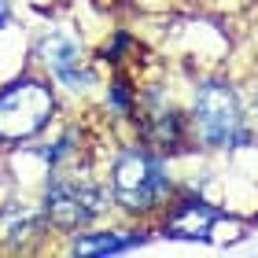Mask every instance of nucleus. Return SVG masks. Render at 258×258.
Returning <instances> with one entry per match:
<instances>
[{"mask_svg":"<svg viewBox=\"0 0 258 258\" xmlns=\"http://www.w3.org/2000/svg\"><path fill=\"white\" fill-rule=\"evenodd\" d=\"M173 162L177 159L140 144L125 129V140L111 148L107 173H103L114 199V214L122 221H151L155 225V218L181 192V177L173 173Z\"/></svg>","mask_w":258,"mask_h":258,"instance_id":"obj_1","label":"nucleus"},{"mask_svg":"<svg viewBox=\"0 0 258 258\" xmlns=\"http://www.w3.org/2000/svg\"><path fill=\"white\" fill-rule=\"evenodd\" d=\"M184 114L192 144L203 155H240L258 144V133L243 114L240 85L221 70H203L192 78Z\"/></svg>","mask_w":258,"mask_h":258,"instance_id":"obj_2","label":"nucleus"},{"mask_svg":"<svg viewBox=\"0 0 258 258\" xmlns=\"http://www.w3.org/2000/svg\"><path fill=\"white\" fill-rule=\"evenodd\" d=\"M37 203L55 236H70L78 229L100 225L114 214V199L107 181L96 173V162H78L67 170H52L37 184Z\"/></svg>","mask_w":258,"mask_h":258,"instance_id":"obj_3","label":"nucleus"},{"mask_svg":"<svg viewBox=\"0 0 258 258\" xmlns=\"http://www.w3.org/2000/svg\"><path fill=\"white\" fill-rule=\"evenodd\" d=\"M59 122V89L37 67H19L0 81V151L30 144Z\"/></svg>","mask_w":258,"mask_h":258,"instance_id":"obj_4","label":"nucleus"},{"mask_svg":"<svg viewBox=\"0 0 258 258\" xmlns=\"http://www.w3.org/2000/svg\"><path fill=\"white\" fill-rule=\"evenodd\" d=\"M129 133L140 144L155 148L170 159H184L196 151L184 103L177 100V92L166 78H148V81L140 78V100H137V114H133Z\"/></svg>","mask_w":258,"mask_h":258,"instance_id":"obj_5","label":"nucleus"},{"mask_svg":"<svg viewBox=\"0 0 258 258\" xmlns=\"http://www.w3.org/2000/svg\"><path fill=\"white\" fill-rule=\"evenodd\" d=\"M30 55H33V67L41 74H48L55 81V89H63L67 96L74 100H89L92 92L100 89V70L96 59L89 55L85 41H81L78 30H67V26H48L41 30L30 44Z\"/></svg>","mask_w":258,"mask_h":258,"instance_id":"obj_6","label":"nucleus"},{"mask_svg":"<svg viewBox=\"0 0 258 258\" xmlns=\"http://www.w3.org/2000/svg\"><path fill=\"white\" fill-rule=\"evenodd\" d=\"M221 218H225V207L214 196L181 188L170 199V207L155 218V236L181 240V243H210L214 247V232Z\"/></svg>","mask_w":258,"mask_h":258,"instance_id":"obj_7","label":"nucleus"},{"mask_svg":"<svg viewBox=\"0 0 258 258\" xmlns=\"http://www.w3.org/2000/svg\"><path fill=\"white\" fill-rule=\"evenodd\" d=\"M63 251L67 254H78V258H107V254H129V251H140L155 240V225L151 221H125V225H89V229H78L63 236Z\"/></svg>","mask_w":258,"mask_h":258,"instance_id":"obj_8","label":"nucleus"},{"mask_svg":"<svg viewBox=\"0 0 258 258\" xmlns=\"http://www.w3.org/2000/svg\"><path fill=\"white\" fill-rule=\"evenodd\" d=\"M52 236L55 232L37 199H26V196L0 199V251L30 254V251H41V243Z\"/></svg>","mask_w":258,"mask_h":258,"instance_id":"obj_9","label":"nucleus"},{"mask_svg":"<svg viewBox=\"0 0 258 258\" xmlns=\"http://www.w3.org/2000/svg\"><path fill=\"white\" fill-rule=\"evenodd\" d=\"M137 100H140L137 70H125V67L111 70V78L103 81V92H100V107H103V114H107V125H122V129L133 125Z\"/></svg>","mask_w":258,"mask_h":258,"instance_id":"obj_10","label":"nucleus"},{"mask_svg":"<svg viewBox=\"0 0 258 258\" xmlns=\"http://www.w3.org/2000/svg\"><path fill=\"white\" fill-rule=\"evenodd\" d=\"M137 59H140V41H137V33L125 30V26L111 30L107 41L96 48V63L111 67V70H122V67L125 70H137Z\"/></svg>","mask_w":258,"mask_h":258,"instance_id":"obj_11","label":"nucleus"},{"mask_svg":"<svg viewBox=\"0 0 258 258\" xmlns=\"http://www.w3.org/2000/svg\"><path fill=\"white\" fill-rule=\"evenodd\" d=\"M240 100H243V114H247L251 129L258 133V81H247V85H240Z\"/></svg>","mask_w":258,"mask_h":258,"instance_id":"obj_12","label":"nucleus"},{"mask_svg":"<svg viewBox=\"0 0 258 258\" xmlns=\"http://www.w3.org/2000/svg\"><path fill=\"white\" fill-rule=\"evenodd\" d=\"M15 30V0H0V37Z\"/></svg>","mask_w":258,"mask_h":258,"instance_id":"obj_13","label":"nucleus"}]
</instances>
